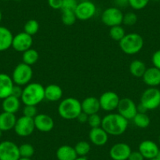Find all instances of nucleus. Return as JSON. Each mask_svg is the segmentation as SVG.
<instances>
[{"mask_svg": "<svg viewBox=\"0 0 160 160\" xmlns=\"http://www.w3.org/2000/svg\"><path fill=\"white\" fill-rule=\"evenodd\" d=\"M128 123V120L119 115L118 112H111L102 118L101 127L107 132L108 135L120 136L127 131Z\"/></svg>", "mask_w": 160, "mask_h": 160, "instance_id": "f257e3e1", "label": "nucleus"}, {"mask_svg": "<svg viewBox=\"0 0 160 160\" xmlns=\"http://www.w3.org/2000/svg\"><path fill=\"white\" fill-rule=\"evenodd\" d=\"M45 100V87L38 82H30L23 88L21 101L24 105L36 106Z\"/></svg>", "mask_w": 160, "mask_h": 160, "instance_id": "f03ea898", "label": "nucleus"}, {"mask_svg": "<svg viewBox=\"0 0 160 160\" xmlns=\"http://www.w3.org/2000/svg\"><path fill=\"white\" fill-rule=\"evenodd\" d=\"M58 112L63 119H76L78 115L82 112L81 102L75 98H64L58 105Z\"/></svg>", "mask_w": 160, "mask_h": 160, "instance_id": "7ed1b4c3", "label": "nucleus"}, {"mask_svg": "<svg viewBox=\"0 0 160 160\" xmlns=\"http://www.w3.org/2000/svg\"><path fill=\"white\" fill-rule=\"evenodd\" d=\"M119 42V47L124 53L134 55L139 53L144 47V38L140 34L132 32L126 34Z\"/></svg>", "mask_w": 160, "mask_h": 160, "instance_id": "20e7f679", "label": "nucleus"}, {"mask_svg": "<svg viewBox=\"0 0 160 160\" xmlns=\"http://www.w3.org/2000/svg\"><path fill=\"white\" fill-rule=\"evenodd\" d=\"M33 77V70L32 67L24 63H20L14 68L11 78L15 85L25 87L31 82Z\"/></svg>", "mask_w": 160, "mask_h": 160, "instance_id": "39448f33", "label": "nucleus"}, {"mask_svg": "<svg viewBox=\"0 0 160 160\" xmlns=\"http://www.w3.org/2000/svg\"><path fill=\"white\" fill-rule=\"evenodd\" d=\"M141 104L148 110H154L160 105V90L156 87H149L142 93L141 97Z\"/></svg>", "mask_w": 160, "mask_h": 160, "instance_id": "423d86ee", "label": "nucleus"}, {"mask_svg": "<svg viewBox=\"0 0 160 160\" xmlns=\"http://www.w3.org/2000/svg\"><path fill=\"white\" fill-rule=\"evenodd\" d=\"M123 13L118 7H108L101 14V21L108 27L121 25L123 20Z\"/></svg>", "mask_w": 160, "mask_h": 160, "instance_id": "0eeeda50", "label": "nucleus"}, {"mask_svg": "<svg viewBox=\"0 0 160 160\" xmlns=\"http://www.w3.org/2000/svg\"><path fill=\"white\" fill-rule=\"evenodd\" d=\"M96 13V6L90 0H85L78 2L75 10V14L77 20L80 21H88L93 18Z\"/></svg>", "mask_w": 160, "mask_h": 160, "instance_id": "6e6552de", "label": "nucleus"}, {"mask_svg": "<svg viewBox=\"0 0 160 160\" xmlns=\"http://www.w3.org/2000/svg\"><path fill=\"white\" fill-rule=\"evenodd\" d=\"M15 133L21 138H26L33 133L35 127L34 118H28L22 115L17 119L16 124L13 128Z\"/></svg>", "mask_w": 160, "mask_h": 160, "instance_id": "1a4fd4ad", "label": "nucleus"}, {"mask_svg": "<svg viewBox=\"0 0 160 160\" xmlns=\"http://www.w3.org/2000/svg\"><path fill=\"white\" fill-rule=\"evenodd\" d=\"M20 158L18 144L11 141L0 142V160H18Z\"/></svg>", "mask_w": 160, "mask_h": 160, "instance_id": "9d476101", "label": "nucleus"}, {"mask_svg": "<svg viewBox=\"0 0 160 160\" xmlns=\"http://www.w3.org/2000/svg\"><path fill=\"white\" fill-rule=\"evenodd\" d=\"M101 109L108 112L117 110L120 98L115 92L107 91L103 93L99 98Z\"/></svg>", "mask_w": 160, "mask_h": 160, "instance_id": "9b49d317", "label": "nucleus"}, {"mask_svg": "<svg viewBox=\"0 0 160 160\" xmlns=\"http://www.w3.org/2000/svg\"><path fill=\"white\" fill-rule=\"evenodd\" d=\"M32 44L33 38L32 35L22 32L13 35L11 47H13L15 51L24 53V51L32 48Z\"/></svg>", "mask_w": 160, "mask_h": 160, "instance_id": "f8f14e48", "label": "nucleus"}, {"mask_svg": "<svg viewBox=\"0 0 160 160\" xmlns=\"http://www.w3.org/2000/svg\"><path fill=\"white\" fill-rule=\"evenodd\" d=\"M117 111L119 115H122L128 121L133 119V117L138 113L137 104H135L133 100L129 98H124L120 99Z\"/></svg>", "mask_w": 160, "mask_h": 160, "instance_id": "ddd939ff", "label": "nucleus"}, {"mask_svg": "<svg viewBox=\"0 0 160 160\" xmlns=\"http://www.w3.org/2000/svg\"><path fill=\"white\" fill-rule=\"evenodd\" d=\"M131 148L123 142L116 143L109 151V155L112 160H128L131 153Z\"/></svg>", "mask_w": 160, "mask_h": 160, "instance_id": "4468645a", "label": "nucleus"}, {"mask_svg": "<svg viewBox=\"0 0 160 160\" xmlns=\"http://www.w3.org/2000/svg\"><path fill=\"white\" fill-rule=\"evenodd\" d=\"M35 130L42 133L50 132L54 127V121L50 115L47 114H38L34 118Z\"/></svg>", "mask_w": 160, "mask_h": 160, "instance_id": "2eb2a0df", "label": "nucleus"}, {"mask_svg": "<svg viewBox=\"0 0 160 160\" xmlns=\"http://www.w3.org/2000/svg\"><path fill=\"white\" fill-rule=\"evenodd\" d=\"M138 151L141 152L144 158L148 160L156 157L159 148L154 141H150V140H145L140 143Z\"/></svg>", "mask_w": 160, "mask_h": 160, "instance_id": "dca6fc26", "label": "nucleus"}, {"mask_svg": "<svg viewBox=\"0 0 160 160\" xmlns=\"http://www.w3.org/2000/svg\"><path fill=\"white\" fill-rule=\"evenodd\" d=\"M108 136L107 132L101 127L98 128H91L89 133V138L90 142L96 146H104L108 141Z\"/></svg>", "mask_w": 160, "mask_h": 160, "instance_id": "f3484780", "label": "nucleus"}, {"mask_svg": "<svg viewBox=\"0 0 160 160\" xmlns=\"http://www.w3.org/2000/svg\"><path fill=\"white\" fill-rule=\"evenodd\" d=\"M14 87V82L8 74L0 73V99H5L10 96Z\"/></svg>", "mask_w": 160, "mask_h": 160, "instance_id": "a211bd4d", "label": "nucleus"}, {"mask_svg": "<svg viewBox=\"0 0 160 160\" xmlns=\"http://www.w3.org/2000/svg\"><path fill=\"white\" fill-rule=\"evenodd\" d=\"M142 78L144 83L148 87H158L160 85V70L154 66L147 68Z\"/></svg>", "mask_w": 160, "mask_h": 160, "instance_id": "6ab92c4d", "label": "nucleus"}, {"mask_svg": "<svg viewBox=\"0 0 160 160\" xmlns=\"http://www.w3.org/2000/svg\"><path fill=\"white\" fill-rule=\"evenodd\" d=\"M82 105V112L87 114L88 115L97 114L101 110L99 99L95 97H88L86 98L81 102Z\"/></svg>", "mask_w": 160, "mask_h": 160, "instance_id": "aec40b11", "label": "nucleus"}, {"mask_svg": "<svg viewBox=\"0 0 160 160\" xmlns=\"http://www.w3.org/2000/svg\"><path fill=\"white\" fill-rule=\"evenodd\" d=\"M15 114L2 112L0 113V130L2 132H7L13 130L17 122Z\"/></svg>", "mask_w": 160, "mask_h": 160, "instance_id": "412c9836", "label": "nucleus"}, {"mask_svg": "<svg viewBox=\"0 0 160 160\" xmlns=\"http://www.w3.org/2000/svg\"><path fill=\"white\" fill-rule=\"evenodd\" d=\"M21 101L20 98H16L14 96L7 97L5 99L2 100V108L3 112H9V113L16 114L21 108Z\"/></svg>", "mask_w": 160, "mask_h": 160, "instance_id": "4be33fe9", "label": "nucleus"}, {"mask_svg": "<svg viewBox=\"0 0 160 160\" xmlns=\"http://www.w3.org/2000/svg\"><path fill=\"white\" fill-rule=\"evenodd\" d=\"M63 97V90L57 84H50L45 87V99L50 102L61 101Z\"/></svg>", "mask_w": 160, "mask_h": 160, "instance_id": "5701e85b", "label": "nucleus"}, {"mask_svg": "<svg viewBox=\"0 0 160 160\" xmlns=\"http://www.w3.org/2000/svg\"><path fill=\"white\" fill-rule=\"evenodd\" d=\"M13 35L7 28L0 26V52L9 50L12 47Z\"/></svg>", "mask_w": 160, "mask_h": 160, "instance_id": "b1692460", "label": "nucleus"}, {"mask_svg": "<svg viewBox=\"0 0 160 160\" xmlns=\"http://www.w3.org/2000/svg\"><path fill=\"white\" fill-rule=\"evenodd\" d=\"M56 156L58 160H75L78 155L74 147L65 144L58 148Z\"/></svg>", "mask_w": 160, "mask_h": 160, "instance_id": "393cba45", "label": "nucleus"}, {"mask_svg": "<svg viewBox=\"0 0 160 160\" xmlns=\"http://www.w3.org/2000/svg\"><path fill=\"white\" fill-rule=\"evenodd\" d=\"M130 72L133 76L137 77V78H141L144 75L145 72L146 68L145 64L141 60H134L132 61L130 64Z\"/></svg>", "mask_w": 160, "mask_h": 160, "instance_id": "a878e982", "label": "nucleus"}, {"mask_svg": "<svg viewBox=\"0 0 160 160\" xmlns=\"http://www.w3.org/2000/svg\"><path fill=\"white\" fill-rule=\"evenodd\" d=\"M38 58H39V55H38V51L35 49L31 48L23 53L22 61L24 64L32 66L38 61Z\"/></svg>", "mask_w": 160, "mask_h": 160, "instance_id": "bb28decb", "label": "nucleus"}, {"mask_svg": "<svg viewBox=\"0 0 160 160\" xmlns=\"http://www.w3.org/2000/svg\"><path fill=\"white\" fill-rule=\"evenodd\" d=\"M133 124L137 127L141 129L147 128L150 125L151 120L148 115L146 113H139L138 112L137 115L133 117Z\"/></svg>", "mask_w": 160, "mask_h": 160, "instance_id": "cd10ccee", "label": "nucleus"}, {"mask_svg": "<svg viewBox=\"0 0 160 160\" xmlns=\"http://www.w3.org/2000/svg\"><path fill=\"white\" fill-rule=\"evenodd\" d=\"M74 148H75V152H76L78 156L85 157L90 152L91 147H90V144L89 142L86 141H78L75 144Z\"/></svg>", "mask_w": 160, "mask_h": 160, "instance_id": "c85d7f7f", "label": "nucleus"}, {"mask_svg": "<svg viewBox=\"0 0 160 160\" xmlns=\"http://www.w3.org/2000/svg\"><path fill=\"white\" fill-rule=\"evenodd\" d=\"M125 30H124V28L121 25H116L110 28L109 35L115 41L120 42L122 40V38L125 36Z\"/></svg>", "mask_w": 160, "mask_h": 160, "instance_id": "c756f323", "label": "nucleus"}, {"mask_svg": "<svg viewBox=\"0 0 160 160\" xmlns=\"http://www.w3.org/2000/svg\"><path fill=\"white\" fill-rule=\"evenodd\" d=\"M39 30V24L36 20H28L24 26V32L30 35H34Z\"/></svg>", "mask_w": 160, "mask_h": 160, "instance_id": "7c9ffc66", "label": "nucleus"}, {"mask_svg": "<svg viewBox=\"0 0 160 160\" xmlns=\"http://www.w3.org/2000/svg\"><path fill=\"white\" fill-rule=\"evenodd\" d=\"M77 18L75 14V11H69V10H62L61 15V21L63 24L66 26H72L76 21Z\"/></svg>", "mask_w": 160, "mask_h": 160, "instance_id": "2f4dec72", "label": "nucleus"}, {"mask_svg": "<svg viewBox=\"0 0 160 160\" xmlns=\"http://www.w3.org/2000/svg\"><path fill=\"white\" fill-rule=\"evenodd\" d=\"M19 152L22 158H31L35 154V148L32 144L25 143L19 146Z\"/></svg>", "mask_w": 160, "mask_h": 160, "instance_id": "473e14b6", "label": "nucleus"}, {"mask_svg": "<svg viewBox=\"0 0 160 160\" xmlns=\"http://www.w3.org/2000/svg\"><path fill=\"white\" fill-rule=\"evenodd\" d=\"M101 122H102V118L98 115V113L89 115L87 123L91 128H98L101 127Z\"/></svg>", "mask_w": 160, "mask_h": 160, "instance_id": "72a5a7b5", "label": "nucleus"}, {"mask_svg": "<svg viewBox=\"0 0 160 160\" xmlns=\"http://www.w3.org/2000/svg\"><path fill=\"white\" fill-rule=\"evenodd\" d=\"M138 21V15L133 12H128L123 15L122 24L127 26H133Z\"/></svg>", "mask_w": 160, "mask_h": 160, "instance_id": "f704fd0d", "label": "nucleus"}, {"mask_svg": "<svg viewBox=\"0 0 160 160\" xmlns=\"http://www.w3.org/2000/svg\"><path fill=\"white\" fill-rule=\"evenodd\" d=\"M150 0H129V6L135 10H141L145 8Z\"/></svg>", "mask_w": 160, "mask_h": 160, "instance_id": "c9c22d12", "label": "nucleus"}, {"mask_svg": "<svg viewBox=\"0 0 160 160\" xmlns=\"http://www.w3.org/2000/svg\"><path fill=\"white\" fill-rule=\"evenodd\" d=\"M22 113L24 116L34 118L38 115V110H37L36 106L24 105V108L22 110Z\"/></svg>", "mask_w": 160, "mask_h": 160, "instance_id": "e433bc0d", "label": "nucleus"}, {"mask_svg": "<svg viewBox=\"0 0 160 160\" xmlns=\"http://www.w3.org/2000/svg\"><path fill=\"white\" fill-rule=\"evenodd\" d=\"M78 3V2H77V0H63L61 11L62 10L75 11Z\"/></svg>", "mask_w": 160, "mask_h": 160, "instance_id": "4c0bfd02", "label": "nucleus"}, {"mask_svg": "<svg viewBox=\"0 0 160 160\" xmlns=\"http://www.w3.org/2000/svg\"><path fill=\"white\" fill-rule=\"evenodd\" d=\"M152 64H153L154 67L157 68L160 70V50H157L153 53L152 58Z\"/></svg>", "mask_w": 160, "mask_h": 160, "instance_id": "58836bf2", "label": "nucleus"}, {"mask_svg": "<svg viewBox=\"0 0 160 160\" xmlns=\"http://www.w3.org/2000/svg\"><path fill=\"white\" fill-rule=\"evenodd\" d=\"M48 5L53 10H61L63 0H47Z\"/></svg>", "mask_w": 160, "mask_h": 160, "instance_id": "ea45409f", "label": "nucleus"}, {"mask_svg": "<svg viewBox=\"0 0 160 160\" xmlns=\"http://www.w3.org/2000/svg\"><path fill=\"white\" fill-rule=\"evenodd\" d=\"M22 92H23L22 87H20V86L15 85L14 84V87H13V90H12L11 95L12 96H14L16 97V98H20V99H21V95H22Z\"/></svg>", "mask_w": 160, "mask_h": 160, "instance_id": "a19ab883", "label": "nucleus"}, {"mask_svg": "<svg viewBox=\"0 0 160 160\" xmlns=\"http://www.w3.org/2000/svg\"><path fill=\"white\" fill-rule=\"evenodd\" d=\"M128 160H144V158L139 151H138V152L134 151V152H131Z\"/></svg>", "mask_w": 160, "mask_h": 160, "instance_id": "79ce46f5", "label": "nucleus"}, {"mask_svg": "<svg viewBox=\"0 0 160 160\" xmlns=\"http://www.w3.org/2000/svg\"><path fill=\"white\" fill-rule=\"evenodd\" d=\"M88 117L89 115H87V114L82 112L79 115H78V116L77 117L76 119L78 122H80V123H86V122H87V121H88Z\"/></svg>", "mask_w": 160, "mask_h": 160, "instance_id": "37998d69", "label": "nucleus"}, {"mask_svg": "<svg viewBox=\"0 0 160 160\" xmlns=\"http://www.w3.org/2000/svg\"><path fill=\"white\" fill-rule=\"evenodd\" d=\"M115 4L118 7H126L129 5V0H115Z\"/></svg>", "mask_w": 160, "mask_h": 160, "instance_id": "c03bdc74", "label": "nucleus"}, {"mask_svg": "<svg viewBox=\"0 0 160 160\" xmlns=\"http://www.w3.org/2000/svg\"><path fill=\"white\" fill-rule=\"evenodd\" d=\"M137 109H138V112H139V113H146L147 111H148L142 104H141V103H140L138 105H137Z\"/></svg>", "mask_w": 160, "mask_h": 160, "instance_id": "a18cd8bd", "label": "nucleus"}, {"mask_svg": "<svg viewBox=\"0 0 160 160\" xmlns=\"http://www.w3.org/2000/svg\"><path fill=\"white\" fill-rule=\"evenodd\" d=\"M75 160H88L87 159V158H86V157H80V156H78L76 158V159Z\"/></svg>", "mask_w": 160, "mask_h": 160, "instance_id": "49530a36", "label": "nucleus"}, {"mask_svg": "<svg viewBox=\"0 0 160 160\" xmlns=\"http://www.w3.org/2000/svg\"><path fill=\"white\" fill-rule=\"evenodd\" d=\"M155 158H156L158 160H160V150L158 151V154H157V155H156V157H155Z\"/></svg>", "mask_w": 160, "mask_h": 160, "instance_id": "de8ad7c7", "label": "nucleus"}, {"mask_svg": "<svg viewBox=\"0 0 160 160\" xmlns=\"http://www.w3.org/2000/svg\"><path fill=\"white\" fill-rule=\"evenodd\" d=\"M18 160H32V159L29 158H22V157H21Z\"/></svg>", "mask_w": 160, "mask_h": 160, "instance_id": "09e8293b", "label": "nucleus"}, {"mask_svg": "<svg viewBox=\"0 0 160 160\" xmlns=\"http://www.w3.org/2000/svg\"><path fill=\"white\" fill-rule=\"evenodd\" d=\"M2 11L0 10V23H1V21H2Z\"/></svg>", "mask_w": 160, "mask_h": 160, "instance_id": "8fccbe9b", "label": "nucleus"}, {"mask_svg": "<svg viewBox=\"0 0 160 160\" xmlns=\"http://www.w3.org/2000/svg\"><path fill=\"white\" fill-rule=\"evenodd\" d=\"M2 136V131L1 130H0V139H1Z\"/></svg>", "mask_w": 160, "mask_h": 160, "instance_id": "3c124183", "label": "nucleus"}, {"mask_svg": "<svg viewBox=\"0 0 160 160\" xmlns=\"http://www.w3.org/2000/svg\"><path fill=\"white\" fill-rule=\"evenodd\" d=\"M148 160H158L156 158H151V159H148Z\"/></svg>", "mask_w": 160, "mask_h": 160, "instance_id": "603ef678", "label": "nucleus"}, {"mask_svg": "<svg viewBox=\"0 0 160 160\" xmlns=\"http://www.w3.org/2000/svg\"><path fill=\"white\" fill-rule=\"evenodd\" d=\"M152 1H154V2H159L160 0H152Z\"/></svg>", "mask_w": 160, "mask_h": 160, "instance_id": "864d4df0", "label": "nucleus"}, {"mask_svg": "<svg viewBox=\"0 0 160 160\" xmlns=\"http://www.w3.org/2000/svg\"><path fill=\"white\" fill-rule=\"evenodd\" d=\"M1 1H9V0H1Z\"/></svg>", "mask_w": 160, "mask_h": 160, "instance_id": "5fc2aeb1", "label": "nucleus"}, {"mask_svg": "<svg viewBox=\"0 0 160 160\" xmlns=\"http://www.w3.org/2000/svg\"><path fill=\"white\" fill-rule=\"evenodd\" d=\"M158 141H159V143H160V136H159V138H158Z\"/></svg>", "mask_w": 160, "mask_h": 160, "instance_id": "6e6d98bb", "label": "nucleus"}, {"mask_svg": "<svg viewBox=\"0 0 160 160\" xmlns=\"http://www.w3.org/2000/svg\"><path fill=\"white\" fill-rule=\"evenodd\" d=\"M16 1H20V0H16Z\"/></svg>", "mask_w": 160, "mask_h": 160, "instance_id": "4d7b16f0", "label": "nucleus"}, {"mask_svg": "<svg viewBox=\"0 0 160 160\" xmlns=\"http://www.w3.org/2000/svg\"><path fill=\"white\" fill-rule=\"evenodd\" d=\"M158 108H159V109H160V105H159V107H158Z\"/></svg>", "mask_w": 160, "mask_h": 160, "instance_id": "13d9d810", "label": "nucleus"}]
</instances>
